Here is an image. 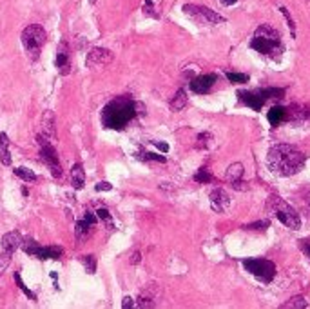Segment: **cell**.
Listing matches in <instances>:
<instances>
[{"label":"cell","mask_w":310,"mask_h":309,"mask_svg":"<svg viewBox=\"0 0 310 309\" xmlns=\"http://www.w3.org/2000/svg\"><path fill=\"white\" fill-rule=\"evenodd\" d=\"M306 162V157L290 144L272 145L267 153V164L272 173L278 177H292L301 171Z\"/></svg>","instance_id":"6da1fadb"},{"label":"cell","mask_w":310,"mask_h":309,"mask_svg":"<svg viewBox=\"0 0 310 309\" xmlns=\"http://www.w3.org/2000/svg\"><path fill=\"white\" fill-rule=\"evenodd\" d=\"M144 104L131 100L129 96H118L102 109V122L109 129H123L138 113H144Z\"/></svg>","instance_id":"7a4b0ae2"},{"label":"cell","mask_w":310,"mask_h":309,"mask_svg":"<svg viewBox=\"0 0 310 309\" xmlns=\"http://www.w3.org/2000/svg\"><path fill=\"white\" fill-rule=\"evenodd\" d=\"M251 47L265 57H279L285 51V45L281 42V36L274 27L269 24H263L256 29V33L251 38Z\"/></svg>","instance_id":"3957f363"},{"label":"cell","mask_w":310,"mask_h":309,"mask_svg":"<svg viewBox=\"0 0 310 309\" xmlns=\"http://www.w3.org/2000/svg\"><path fill=\"white\" fill-rule=\"evenodd\" d=\"M285 95L283 87H261V89L238 91V100L254 111H261L267 100H278Z\"/></svg>","instance_id":"277c9868"},{"label":"cell","mask_w":310,"mask_h":309,"mask_svg":"<svg viewBox=\"0 0 310 309\" xmlns=\"http://www.w3.org/2000/svg\"><path fill=\"white\" fill-rule=\"evenodd\" d=\"M22 38V45L24 49L27 51L29 55V59L31 60H36L40 57V51L45 44V29L40 26V24H29L22 31L20 35Z\"/></svg>","instance_id":"5b68a950"},{"label":"cell","mask_w":310,"mask_h":309,"mask_svg":"<svg viewBox=\"0 0 310 309\" xmlns=\"http://www.w3.org/2000/svg\"><path fill=\"white\" fill-rule=\"evenodd\" d=\"M270 209H272L274 217L278 218L283 226H287L288 229H299V227H301L299 213H297L296 209L288 204V202L278 198V196H272V200H270Z\"/></svg>","instance_id":"8992f818"},{"label":"cell","mask_w":310,"mask_h":309,"mask_svg":"<svg viewBox=\"0 0 310 309\" xmlns=\"http://www.w3.org/2000/svg\"><path fill=\"white\" fill-rule=\"evenodd\" d=\"M243 268L251 273L252 277H256L263 284L272 282L276 277V264L267 259H245L243 260Z\"/></svg>","instance_id":"52a82bcc"},{"label":"cell","mask_w":310,"mask_h":309,"mask_svg":"<svg viewBox=\"0 0 310 309\" xmlns=\"http://www.w3.org/2000/svg\"><path fill=\"white\" fill-rule=\"evenodd\" d=\"M36 142L40 145V159L44 160V164L49 168L51 175H53L54 178L62 177V166H60L58 153L54 149V145L49 142V138L44 135H38L36 136Z\"/></svg>","instance_id":"ba28073f"},{"label":"cell","mask_w":310,"mask_h":309,"mask_svg":"<svg viewBox=\"0 0 310 309\" xmlns=\"http://www.w3.org/2000/svg\"><path fill=\"white\" fill-rule=\"evenodd\" d=\"M183 13L196 20L198 24H205V26H216V24H223L225 18L218 15L212 9L205 8V6H194V4H185Z\"/></svg>","instance_id":"9c48e42d"},{"label":"cell","mask_w":310,"mask_h":309,"mask_svg":"<svg viewBox=\"0 0 310 309\" xmlns=\"http://www.w3.org/2000/svg\"><path fill=\"white\" fill-rule=\"evenodd\" d=\"M114 59V53L107 47H93V49L87 53L86 59V66L87 68H95V66H105V64L112 62Z\"/></svg>","instance_id":"30bf717a"},{"label":"cell","mask_w":310,"mask_h":309,"mask_svg":"<svg viewBox=\"0 0 310 309\" xmlns=\"http://www.w3.org/2000/svg\"><path fill=\"white\" fill-rule=\"evenodd\" d=\"M216 80H218V77H216L214 73H207V75H200V77H194L193 80H191V91H194V93H198V95H205V93H209V91L214 87Z\"/></svg>","instance_id":"8fae6325"},{"label":"cell","mask_w":310,"mask_h":309,"mask_svg":"<svg viewBox=\"0 0 310 309\" xmlns=\"http://www.w3.org/2000/svg\"><path fill=\"white\" fill-rule=\"evenodd\" d=\"M209 202H211L212 211H216V213H223V211H227L230 205V196L225 189L216 187V189L211 191V195H209Z\"/></svg>","instance_id":"7c38bea8"},{"label":"cell","mask_w":310,"mask_h":309,"mask_svg":"<svg viewBox=\"0 0 310 309\" xmlns=\"http://www.w3.org/2000/svg\"><path fill=\"white\" fill-rule=\"evenodd\" d=\"M54 66H56V71L60 75H69L71 73V59H69V47L68 42H60L58 49H56V59H54Z\"/></svg>","instance_id":"4fadbf2b"},{"label":"cell","mask_w":310,"mask_h":309,"mask_svg":"<svg viewBox=\"0 0 310 309\" xmlns=\"http://www.w3.org/2000/svg\"><path fill=\"white\" fill-rule=\"evenodd\" d=\"M0 244H2V249L13 254L15 251L20 247V244H22V235H20L18 231H9V233H6V235L2 236Z\"/></svg>","instance_id":"5bb4252c"},{"label":"cell","mask_w":310,"mask_h":309,"mask_svg":"<svg viewBox=\"0 0 310 309\" xmlns=\"http://www.w3.org/2000/svg\"><path fill=\"white\" fill-rule=\"evenodd\" d=\"M54 113L51 111V109H47V111H44V115H42L40 118V126H42V135L47 136V138H54V135H56V127H54Z\"/></svg>","instance_id":"9a60e30c"},{"label":"cell","mask_w":310,"mask_h":309,"mask_svg":"<svg viewBox=\"0 0 310 309\" xmlns=\"http://www.w3.org/2000/svg\"><path fill=\"white\" fill-rule=\"evenodd\" d=\"M62 253H64L62 247H58V245H47V247L38 245V249L35 251L33 256H36V259H40V260H47V259L58 260L60 256H62Z\"/></svg>","instance_id":"2e32d148"},{"label":"cell","mask_w":310,"mask_h":309,"mask_svg":"<svg viewBox=\"0 0 310 309\" xmlns=\"http://www.w3.org/2000/svg\"><path fill=\"white\" fill-rule=\"evenodd\" d=\"M71 184L75 189H82L84 184H86V171H84V166L80 162L73 164L71 168Z\"/></svg>","instance_id":"e0dca14e"},{"label":"cell","mask_w":310,"mask_h":309,"mask_svg":"<svg viewBox=\"0 0 310 309\" xmlns=\"http://www.w3.org/2000/svg\"><path fill=\"white\" fill-rule=\"evenodd\" d=\"M0 162L11 166V153H9V138L6 133H0Z\"/></svg>","instance_id":"ac0fdd59"},{"label":"cell","mask_w":310,"mask_h":309,"mask_svg":"<svg viewBox=\"0 0 310 309\" xmlns=\"http://www.w3.org/2000/svg\"><path fill=\"white\" fill-rule=\"evenodd\" d=\"M285 115H287V109L281 108V106H274V108L269 109V113H267V118H269V124L272 127L279 126V122L285 118Z\"/></svg>","instance_id":"d6986e66"},{"label":"cell","mask_w":310,"mask_h":309,"mask_svg":"<svg viewBox=\"0 0 310 309\" xmlns=\"http://www.w3.org/2000/svg\"><path fill=\"white\" fill-rule=\"evenodd\" d=\"M187 102H189V98H187V93H185V89H178V91H176L174 98L171 100V109H172V111H181V109L187 106Z\"/></svg>","instance_id":"ffe728a7"},{"label":"cell","mask_w":310,"mask_h":309,"mask_svg":"<svg viewBox=\"0 0 310 309\" xmlns=\"http://www.w3.org/2000/svg\"><path fill=\"white\" fill-rule=\"evenodd\" d=\"M243 177V166L241 164H232L229 169H227V178H229L230 184H236V182H241Z\"/></svg>","instance_id":"44dd1931"},{"label":"cell","mask_w":310,"mask_h":309,"mask_svg":"<svg viewBox=\"0 0 310 309\" xmlns=\"http://www.w3.org/2000/svg\"><path fill=\"white\" fill-rule=\"evenodd\" d=\"M80 262H82V266H84V269H86L89 275H95L96 273V256L95 254H82Z\"/></svg>","instance_id":"7402d4cb"},{"label":"cell","mask_w":310,"mask_h":309,"mask_svg":"<svg viewBox=\"0 0 310 309\" xmlns=\"http://www.w3.org/2000/svg\"><path fill=\"white\" fill-rule=\"evenodd\" d=\"M89 229H91V224L87 222L86 218H84V220H78V222L75 224V235H77L78 240L86 238V236L89 235Z\"/></svg>","instance_id":"603a6c76"},{"label":"cell","mask_w":310,"mask_h":309,"mask_svg":"<svg viewBox=\"0 0 310 309\" xmlns=\"http://www.w3.org/2000/svg\"><path fill=\"white\" fill-rule=\"evenodd\" d=\"M136 305H138V307H154V295L151 291H144V293L138 296Z\"/></svg>","instance_id":"cb8c5ba5"},{"label":"cell","mask_w":310,"mask_h":309,"mask_svg":"<svg viewBox=\"0 0 310 309\" xmlns=\"http://www.w3.org/2000/svg\"><path fill=\"white\" fill-rule=\"evenodd\" d=\"M13 278H15V282H17L18 289L22 291V293H24V295L27 296V298H31L33 302H36V295H35V293H33L31 289H29V287L26 286V284H24V282H22V278H20V273H17V271H15Z\"/></svg>","instance_id":"d4e9b609"},{"label":"cell","mask_w":310,"mask_h":309,"mask_svg":"<svg viewBox=\"0 0 310 309\" xmlns=\"http://www.w3.org/2000/svg\"><path fill=\"white\" fill-rule=\"evenodd\" d=\"M13 173L17 175V177H20L24 182H35L36 180V175L31 171V169L24 168V166H20V168H15Z\"/></svg>","instance_id":"484cf974"},{"label":"cell","mask_w":310,"mask_h":309,"mask_svg":"<svg viewBox=\"0 0 310 309\" xmlns=\"http://www.w3.org/2000/svg\"><path fill=\"white\" fill-rule=\"evenodd\" d=\"M96 217H98V220H102V222L107 226V229H114V222H112V217H111V213H109V209L100 208L98 211H96Z\"/></svg>","instance_id":"4316f807"},{"label":"cell","mask_w":310,"mask_h":309,"mask_svg":"<svg viewBox=\"0 0 310 309\" xmlns=\"http://www.w3.org/2000/svg\"><path fill=\"white\" fill-rule=\"evenodd\" d=\"M38 242L33 240V238H29V236H26V238H22V244H20V247H22L24 251H26L27 254H35V251L38 249Z\"/></svg>","instance_id":"83f0119b"},{"label":"cell","mask_w":310,"mask_h":309,"mask_svg":"<svg viewBox=\"0 0 310 309\" xmlns=\"http://www.w3.org/2000/svg\"><path fill=\"white\" fill-rule=\"evenodd\" d=\"M225 77L229 78L232 84H247L249 82V75L245 73H232V71H227L225 73Z\"/></svg>","instance_id":"f1b7e54d"},{"label":"cell","mask_w":310,"mask_h":309,"mask_svg":"<svg viewBox=\"0 0 310 309\" xmlns=\"http://www.w3.org/2000/svg\"><path fill=\"white\" fill-rule=\"evenodd\" d=\"M194 180L198 182V184H209V182H214V177H212L205 168H202V169H198L196 175H194Z\"/></svg>","instance_id":"f546056e"},{"label":"cell","mask_w":310,"mask_h":309,"mask_svg":"<svg viewBox=\"0 0 310 309\" xmlns=\"http://www.w3.org/2000/svg\"><path fill=\"white\" fill-rule=\"evenodd\" d=\"M269 227H270V220H260V222L249 224L243 229H247V231H267Z\"/></svg>","instance_id":"4dcf8cb0"},{"label":"cell","mask_w":310,"mask_h":309,"mask_svg":"<svg viewBox=\"0 0 310 309\" xmlns=\"http://www.w3.org/2000/svg\"><path fill=\"white\" fill-rule=\"evenodd\" d=\"M11 264V253H8V251H0V277L4 275V271L8 269V266Z\"/></svg>","instance_id":"1f68e13d"},{"label":"cell","mask_w":310,"mask_h":309,"mask_svg":"<svg viewBox=\"0 0 310 309\" xmlns=\"http://www.w3.org/2000/svg\"><path fill=\"white\" fill-rule=\"evenodd\" d=\"M211 142H212V135H211V133H200L196 145H198L200 149H207V147L211 145Z\"/></svg>","instance_id":"d6a6232c"},{"label":"cell","mask_w":310,"mask_h":309,"mask_svg":"<svg viewBox=\"0 0 310 309\" xmlns=\"http://www.w3.org/2000/svg\"><path fill=\"white\" fill-rule=\"evenodd\" d=\"M142 11H144V15H147V17L160 18V15H158V13H156V9H154L153 0H145L144 6H142Z\"/></svg>","instance_id":"836d02e7"},{"label":"cell","mask_w":310,"mask_h":309,"mask_svg":"<svg viewBox=\"0 0 310 309\" xmlns=\"http://www.w3.org/2000/svg\"><path fill=\"white\" fill-rule=\"evenodd\" d=\"M279 11H281V15H283V17L287 18V24H288V29H290V35L296 36V24H294L292 17H290V13H288V9L281 6V8H279Z\"/></svg>","instance_id":"e575fe53"},{"label":"cell","mask_w":310,"mask_h":309,"mask_svg":"<svg viewBox=\"0 0 310 309\" xmlns=\"http://www.w3.org/2000/svg\"><path fill=\"white\" fill-rule=\"evenodd\" d=\"M306 300L303 298V296H294V298H290V302H287V304L283 305V307H306Z\"/></svg>","instance_id":"d590c367"},{"label":"cell","mask_w":310,"mask_h":309,"mask_svg":"<svg viewBox=\"0 0 310 309\" xmlns=\"http://www.w3.org/2000/svg\"><path fill=\"white\" fill-rule=\"evenodd\" d=\"M144 159L154 160V162H165V157H163V154H158V153H145Z\"/></svg>","instance_id":"8d00e7d4"},{"label":"cell","mask_w":310,"mask_h":309,"mask_svg":"<svg viewBox=\"0 0 310 309\" xmlns=\"http://www.w3.org/2000/svg\"><path fill=\"white\" fill-rule=\"evenodd\" d=\"M135 307V300L131 298V296H123L121 298V309H131Z\"/></svg>","instance_id":"74e56055"},{"label":"cell","mask_w":310,"mask_h":309,"mask_svg":"<svg viewBox=\"0 0 310 309\" xmlns=\"http://www.w3.org/2000/svg\"><path fill=\"white\" fill-rule=\"evenodd\" d=\"M84 218H86V220L91 224V226H95V224L98 222V217H96V215L93 213V211H86V215H84Z\"/></svg>","instance_id":"f35d334b"},{"label":"cell","mask_w":310,"mask_h":309,"mask_svg":"<svg viewBox=\"0 0 310 309\" xmlns=\"http://www.w3.org/2000/svg\"><path fill=\"white\" fill-rule=\"evenodd\" d=\"M96 191H111L112 189V184H109V182H98L95 186Z\"/></svg>","instance_id":"ab89813d"},{"label":"cell","mask_w":310,"mask_h":309,"mask_svg":"<svg viewBox=\"0 0 310 309\" xmlns=\"http://www.w3.org/2000/svg\"><path fill=\"white\" fill-rule=\"evenodd\" d=\"M140 260H142V253H140L138 249L135 251V253L131 254V259H129V262H131V266H136V264H140Z\"/></svg>","instance_id":"60d3db41"},{"label":"cell","mask_w":310,"mask_h":309,"mask_svg":"<svg viewBox=\"0 0 310 309\" xmlns=\"http://www.w3.org/2000/svg\"><path fill=\"white\" fill-rule=\"evenodd\" d=\"M154 145H156L162 153H167V151H169V144H165V142H154Z\"/></svg>","instance_id":"b9f144b4"},{"label":"cell","mask_w":310,"mask_h":309,"mask_svg":"<svg viewBox=\"0 0 310 309\" xmlns=\"http://www.w3.org/2000/svg\"><path fill=\"white\" fill-rule=\"evenodd\" d=\"M301 247H303V251H305L306 256H308V259H310V244H303Z\"/></svg>","instance_id":"7bdbcfd3"},{"label":"cell","mask_w":310,"mask_h":309,"mask_svg":"<svg viewBox=\"0 0 310 309\" xmlns=\"http://www.w3.org/2000/svg\"><path fill=\"white\" fill-rule=\"evenodd\" d=\"M220 2H221L223 6H232V4H236L238 0H220Z\"/></svg>","instance_id":"ee69618b"}]
</instances>
